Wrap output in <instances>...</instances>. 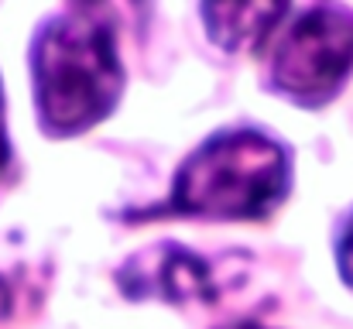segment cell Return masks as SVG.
Listing matches in <instances>:
<instances>
[{
  "instance_id": "obj_8",
  "label": "cell",
  "mask_w": 353,
  "mask_h": 329,
  "mask_svg": "<svg viewBox=\"0 0 353 329\" xmlns=\"http://www.w3.org/2000/svg\"><path fill=\"white\" fill-rule=\"evenodd\" d=\"M223 329H268V326H257V323H236V326H223Z\"/></svg>"
},
{
  "instance_id": "obj_6",
  "label": "cell",
  "mask_w": 353,
  "mask_h": 329,
  "mask_svg": "<svg viewBox=\"0 0 353 329\" xmlns=\"http://www.w3.org/2000/svg\"><path fill=\"white\" fill-rule=\"evenodd\" d=\"M336 264H340L343 281H347V285H353V217H350V223H347V230H343V237H340Z\"/></svg>"
},
{
  "instance_id": "obj_1",
  "label": "cell",
  "mask_w": 353,
  "mask_h": 329,
  "mask_svg": "<svg viewBox=\"0 0 353 329\" xmlns=\"http://www.w3.org/2000/svg\"><path fill=\"white\" fill-rule=\"evenodd\" d=\"M34 103L52 134H76L103 120L117 103L120 59L114 24L100 7H65L31 48Z\"/></svg>"
},
{
  "instance_id": "obj_3",
  "label": "cell",
  "mask_w": 353,
  "mask_h": 329,
  "mask_svg": "<svg viewBox=\"0 0 353 329\" xmlns=\"http://www.w3.org/2000/svg\"><path fill=\"white\" fill-rule=\"evenodd\" d=\"M353 69V14L343 7H309L271 52V83L299 103H326Z\"/></svg>"
},
{
  "instance_id": "obj_4",
  "label": "cell",
  "mask_w": 353,
  "mask_h": 329,
  "mask_svg": "<svg viewBox=\"0 0 353 329\" xmlns=\"http://www.w3.org/2000/svg\"><path fill=\"white\" fill-rule=\"evenodd\" d=\"M120 285L134 299H168V302H210L216 299V278L199 254L182 250L179 243H158L144 254H134L123 271Z\"/></svg>"
},
{
  "instance_id": "obj_2",
  "label": "cell",
  "mask_w": 353,
  "mask_h": 329,
  "mask_svg": "<svg viewBox=\"0 0 353 329\" xmlns=\"http://www.w3.org/2000/svg\"><path fill=\"white\" fill-rule=\"evenodd\" d=\"M288 189V151L257 130L210 137L175 175L172 210L216 219L268 217Z\"/></svg>"
},
{
  "instance_id": "obj_7",
  "label": "cell",
  "mask_w": 353,
  "mask_h": 329,
  "mask_svg": "<svg viewBox=\"0 0 353 329\" xmlns=\"http://www.w3.org/2000/svg\"><path fill=\"white\" fill-rule=\"evenodd\" d=\"M7 165V134H3V100H0V172Z\"/></svg>"
},
{
  "instance_id": "obj_5",
  "label": "cell",
  "mask_w": 353,
  "mask_h": 329,
  "mask_svg": "<svg viewBox=\"0 0 353 329\" xmlns=\"http://www.w3.org/2000/svg\"><path fill=\"white\" fill-rule=\"evenodd\" d=\"M288 14L285 3H206L203 17L210 34L216 38V45L243 52V48H257Z\"/></svg>"
}]
</instances>
